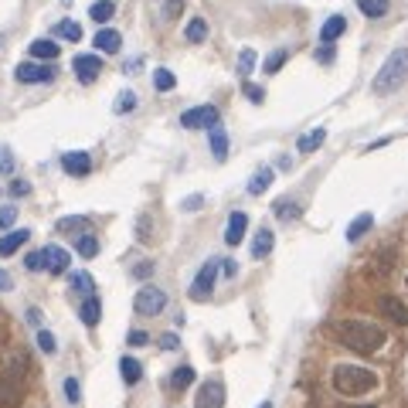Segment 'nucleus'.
<instances>
[{
  "mask_svg": "<svg viewBox=\"0 0 408 408\" xmlns=\"http://www.w3.org/2000/svg\"><path fill=\"white\" fill-rule=\"evenodd\" d=\"M272 245H276V235H272V228H259L252 238V259H266V255L272 252Z\"/></svg>",
  "mask_w": 408,
  "mask_h": 408,
  "instance_id": "nucleus-20",
  "label": "nucleus"
},
{
  "mask_svg": "<svg viewBox=\"0 0 408 408\" xmlns=\"http://www.w3.org/2000/svg\"><path fill=\"white\" fill-rule=\"evenodd\" d=\"M38 347L44 350V354H55V337L48 330H38Z\"/></svg>",
  "mask_w": 408,
  "mask_h": 408,
  "instance_id": "nucleus-45",
  "label": "nucleus"
},
{
  "mask_svg": "<svg viewBox=\"0 0 408 408\" xmlns=\"http://www.w3.org/2000/svg\"><path fill=\"white\" fill-rule=\"evenodd\" d=\"M191 381H194V368H177L174 374H171V388L174 391L191 388Z\"/></svg>",
  "mask_w": 408,
  "mask_h": 408,
  "instance_id": "nucleus-31",
  "label": "nucleus"
},
{
  "mask_svg": "<svg viewBox=\"0 0 408 408\" xmlns=\"http://www.w3.org/2000/svg\"><path fill=\"white\" fill-rule=\"evenodd\" d=\"M24 402V378L4 371L0 374V408H18Z\"/></svg>",
  "mask_w": 408,
  "mask_h": 408,
  "instance_id": "nucleus-6",
  "label": "nucleus"
},
{
  "mask_svg": "<svg viewBox=\"0 0 408 408\" xmlns=\"http://www.w3.org/2000/svg\"><path fill=\"white\" fill-rule=\"evenodd\" d=\"M150 272H154V262H140V266L133 269V276H140V279H147Z\"/></svg>",
  "mask_w": 408,
  "mask_h": 408,
  "instance_id": "nucleus-51",
  "label": "nucleus"
},
{
  "mask_svg": "<svg viewBox=\"0 0 408 408\" xmlns=\"http://www.w3.org/2000/svg\"><path fill=\"white\" fill-rule=\"evenodd\" d=\"M14 78L24 85H35V82H55V68L51 65H38V61H20L14 68Z\"/></svg>",
  "mask_w": 408,
  "mask_h": 408,
  "instance_id": "nucleus-8",
  "label": "nucleus"
},
{
  "mask_svg": "<svg viewBox=\"0 0 408 408\" xmlns=\"http://www.w3.org/2000/svg\"><path fill=\"white\" fill-rule=\"evenodd\" d=\"M211 154H214V160H225V156H228V133L221 130V123L211 126Z\"/></svg>",
  "mask_w": 408,
  "mask_h": 408,
  "instance_id": "nucleus-21",
  "label": "nucleus"
},
{
  "mask_svg": "<svg viewBox=\"0 0 408 408\" xmlns=\"http://www.w3.org/2000/svg\"><path fill=\"white\" fill-rule=\"evenodd\" d=\"M333 58H337V51H333V44H323V48H316V61H320V65H330Z\"/></svg>",
  "mask_w": 408,
  "mask_h": 408,
  "instance_id": "nucleus-46",
  "label": "nucleus"
},
{
  "mask_svg": "<svg viewBox=\"0 0 408 408\" xmlns=\"http://www.w3.org/2000/svg\"><path fill=\"white\" fill-rule=\"evenodd\" d=\"M11 286H14V279H11V276H7V272L0 269V290H11Z\"/></svg>",
  "mask_w": 408,
  "mask_h": 408,
  "instance_id": "nucleus-53",
  "label": "nucleus"
},
{
  "mask_svg": "<svg viewBox=\"0 0 408 408\" xmlns=\"http://www.w3.org/2000/svg\"><path fill=\"white\" fill-rule=\"evenodd\" d=\"M24 266H27L31 272H41V269H44V249H41V252H31V255H27V259H24Z\"/></svg>",
  "mask_w": 408,
  "mask_h": 408,
  "instance_id": "nucleus-44",
  "label": "nucleus"
},
{
  "mask_svg": "<svg viewBox=\"0 0 408 408\" xmlns=\"http://www.w3.org/2000/svg\"><path fill=\"white\" fill-rule=\"evenodd\" d=\"M214 123H218V109L214 106H194V109H187L180 116V126H187V130H211Z\"/></svg>",
  "mask_w": 408,
  "mask_h": 408,
  "instance_id": "nucleus-10",
  "label": "nucleus"
},
{
  "mask_svg": "<svg viewBox=\"0 0 408 408\" xmlns=\"http://www.w3.org/2000/svg\"><path fill=\"white\" fill-rule=\"evenodd\" d=\"M136 109V96L126 89V92H119V99H116V113L119 116H126V113H133Z\"/></svg>",
  "mask_w": 408,
  "mask_h": 408,
  "instance_id": "nucleus-37",
  "label": "nucleus"
},
{
  "mask_svg": "<svg viewBox=\"0 0 408 408\" xmlns=\"http://www.w3.org/2000/svg\"><path fill=\"white\" fill-rule=\"evenodd\" d=\"M113 14H116V0H96V4L89 7V18L99 20V24H106Z\"/></svg>",
  "mask_w": 408,
  "mask_h": 408,
  "instance_id": "nucleus-26",
  "label": "nucleus"
},
{
  "mask_svg": "<svg viewBox=\"0 0 408 408\" xmlns=\"http://www.w3.org/2000/svg\"><path fill=\"white\" fill-rule=\"evenodd\" d=\"M330 385L344 398H361V395L378 388V374L371 368H361V364H337L330 374Z\"/></svg>",
  "mask_w": 408,
  "mask_h": 408,
  "instance_id": "nucleus-2",
  "label": "nucleus"
},
{
  "mask_svg": "<svg viewBox=\"0 0 408 408\" xmlns=\"http://www.w3.org/2000/svg\"><path fill=\"white\" fill-rule=\"evenodd\" d=\"M78 313H82V323H85V327H96L99 316H102V303H99L96 292H89V296L82 299V310Z\"/></svg>",
  "mask_w": 408,
  "mask_h": 408,
  "instance_id": "nucleus-17",
  "label": "nucleus"
},
{
  "mask_svg": "<svg viewBox=\"0 0 408 408\" xmlns=\"http://www.w3.org/2000/svg\"><path fill=\"white\" fill-rule=\"evenodd\" d=\"M378 313L385 320H391V323H398V327H408V303L398 299V296H391V292L378 296Z\"/></svg>",
  "mask_w": 408,
  "mask_h": 408,
  "instance_id": "nucleus-7",
  "label": "nucleus"
},
{
  "mask_svg": "<svg viewBox=\"0 0 408 408\" xmlns=\"http://www.w3.org/2000/svg\"><path fill=\"white\" fill-rule=\"evenodd\" d=\"M96 48H99V51H106V55H116L119 48H123L119 31H113V27H102V31L96 35Z\"/></svg>",
  "mask_w": 408,
  "mask_h": 408,
  "instance_id": "nucleus-19",
  "label": "nucleus"
},
{
  "mask_svg": "<svg viewBox=\"0 0 408 408\" xmlns=\"http://www.w3.org/2000/svg\"><path fill=\"white\" fill-rule=\"evenodd\" d=\"M218 269H221V262L218 259H208L201 269H197L194 283H191V299H208L214 290V279H218Z\"/></svg>",
  "mask_w": 408,
  "mask_h": 408,
  "instance_id": "nucleus-5",
  "label": "nucleus"
},
{
  "mask_svg": "<svg viewBox=\"0 0 408 408\" xmlns=\"http://www.w3.org/2000/svg\"><path fill=\"white\" fill-rule=\"evenodd\" d=\"M245 96L252 99V102H262V99H266V96H262V89H259V85H252V82H245Z\"/></svg>",
  "mask_w": 408,
  "mask_h": 408,
  "instance_id": "nucleus-50",
  "label": "nucleus"
},
{
  "mask_svg": "<svg viewBox=\"0 0 408 408\" xmlns=\"http://www.w3.org/2000/svg\"><path fill=\"white\" fill-rule=\"evenodd\" d=\"M344 27H347V20L340 18V14L327 18V20H323V27H320V41H323V44H333V41L344 35Z\"/></svg>",
  "mask_w": 408,
  "mask_h": 408,
  "instance_id": "nucleus-18",
  "label": "nucleus"
},
{
  "mask_svg": "<svg viewBox=\"0 0 408 408\" xmlns=\"http://www.w3.org/2000/svg\"><path fill=\"white\" fill-rule=\"evenodd\" d=\"M72 292H82V296H89V292L96 290V283H92V276L89 272H72Z\"/></svg>",
  "mask_w": 408,
  "mask_h": 408,
  "instance_id": "nucleus-29",
  "label": "nucleus"
},
{
  "mask_svg": "<svg viewBox=\"0 0 408 408\" xmlns=\"http://www.w3.org/2000/svg\"><path fill=\"white\" fill-rule=\"evenodd\" d=\"M252 68H255V51H252V48H245V51L238 55V75L245 78Z\"/></svg>",
  "mask_w": 408,
  "mask_h": 408,
  "instance_id": "nucleus-38",
  "label": "nucleus"
},
{
  "mask_svg": "<svg viewBox=\"0 0 408 408\" xmlns=\"http://www.w3.org/2000/svg\"><path fill=\"white\" fill-rule=\"evenodd\" d=\"M160 7H163V18H180V11H184V0H163V4H160Z\"/></svg>",
  "mask_w": 408,
  "mask_h": 408,
  "instance_id": "nucleus-41",
  "label": "nucleus"
},
{
  "mask_svg": "<svg viewBox=\"0 0 408 408\" xmlns=\"http://www.w3.org/2000/svg\"><path fill=\"white\" fill-rule=\"evenodd\" d=\"M0 174H4V177H11V174H14V154H11L7 147L0 150Z\"/></svg>",
  "mask_w": 408,
  "mask_h": 408,
  "instance_id": "nucleus-40",
  "label": "nucleus"
},
{
  "mask_svg": "<svg viewBox=\"0 0 408 408\" xmlns=\"http://www.w3.org/2000/svg\"><path fill=\"white\" fill-rule=\"evenodd\" d=\"M269 184H272V171H269V167H262V171L249 180V194H266V187H269Z\"/></svg>",
  "mask_w": 408,
  "mask_h": 408,
  "instance_id": "nucleus-30",
  "label": "nucleus"
},
{
  "mask_svg": "<svg viewBox=\"0 0 408 408\" xmlns=\"http://www.w3.org/2000/svg\"><path fill=\"white\" fill-rule=\"evenodd\" d=\"M357 7H361L364 18H381L388 11V0H357Z\"/></svg>",
  "mask_w": 408,
  "mask_h": 408,
  "instance_id": "nucleus-32",
  "label": "nucleus"
},
{
  "mask_svg": "<svg viewBox=\"0 0 408 408\" xmlns=\"http://www.w3.org/2000/svg\"><path fill=\"white\" fill-rule=\"evenodd\" d=\"M27 191H31V184H27V180H14V184H11V194H14V197H24Z\"/></svg>",
  "mask_w": 408,
  "mask_h": 408,
  "instance_id": "nucleus-48",
  "label": "nucleus"
},
{
  "mask_svg": "<svg viewBox=\"0 0 408 408\" xmlns=\"http://www.w3.org/2000/svg\"><path fill=\"white\" fill-rule=\"evenodd\" d=\"M286 58H290V51H272L269 58H266V65H262V68H266L269 75H276V72H279V68L286 65Z\"/></svg>",
  "mask_w": 408,
  "mask_h": 408,
  "instance_id": "nucleus-36",
  "label": "nucleus"
},
{
  "mask_svg": "<svg viewBox=\"0 0 408 408\" xmlns=\"http://www.w3.org/2000/svg\"><path fill=\"white\" fill-rule=\"evenodd\" d=\"M405 286H408V276H405Z\"/></svg>",
  "mask_w": 408,
  "mask_h": 408,
  "instance_id": "nucleus-56",
  "label": "nucleus"
},
{
  "mask_svg": "<svg viewBox=\"0 0 408 408\" xmlns=\"http://www.w3.org/2000/svg\"><path fill=\"white\" fill-rule=\"evenodd\" d=\"M14 221H18V208H14V204H4V208H0V232H7Z\"/></svg>",
  "mask_w": 408,
  "mask_h": 408,
  "instance_id": "nucleus-39",
  "label": "nucleus"
},
{
  "mask_svg": "<svg viewBox=\"0 0 408 408\" xmlns=\"http://www.w3.org/2000/svg\"><path fill=\"white\" fill-rule=\"evenodd\" d=\"M55 35H61L65 41H82V27H78L75 20H58V24H55Z\"/></svg>",
  "mask_w": 408,
  "mask_h": 408,
  "instance_id": "nucleus-34",
  "label": "nucleus"
},
{
  "mask_svg": "<svg viewBox=\"0 0 408 408\" xmlns=\"http://www.w3.org/2000/svg\"><path fill=\"white\" fill-rule=\"evenodd\" d=\"M72 68H75L78 82H82V85H89V82H96L99 72H102V58H99V55H75Z\"/></svg>",
  "mask_w": 408,
  "mask_h": 408,
  "instance_id": "nucleus-11",
  "label": "nucleus"
},
{
  "mask_svg": "<svg viewBox=\"0 0 408 408\" xmlns=\"http://www.w3.org/2000/svg\"><path fill=\"white\" fill-rule=\"evenodd\" d=\"M163 307H167V292L156 286H143L133 299V310L140 316H156V313H163Z\"/></svg>",
  "mask_w": 408,
  "mask_h": 408,
  "instance_id": "nucleus-4",
  "label": "nucleus"
},
{
  "mask_svg": "<svg viewBox=\"0 0 408 408\" xmlns=\"http://www.w3.org/2000/svg\"><path fill=\"white\" fill-rule=\"evenodd\" d=\"M245 228H249V214H245V211H232V214H228V228H225V242H228V245H242Z\"/></svg>",
  "mask_w": 408,
  "mask_h": 408,
  "instance_id": "nucleus-13",
  "label": "nucleus"
},
{
  "mask_svg": "<svg viewBox=\"0 0 408 408\" xmlns=\"http://www.w3.org/2000/svg\"><path fill=\"white\" fill-rule=\"evenodd\" d=\"M68 262H72V255L65 252L61 245H48V249H44V269L48 272L61 276V272H68Z\"/></svg>",
  "mask_w": 408,
  "mask_h": 408,
  "instance_id": "nucleus-14",
  "label": "nucleus"
},
{
  "mask_svg": "<svg viewBox=\"0 0 408 408\" xmlns=\"http://www.w3.org/2000/svg\"><path fill=\"white\" fill-rule=\"evenodd\" d=\"M225 405V381H204L201 388H197V398H194V408H221Z\"/></svg>",
  "mask_w": 408,
  "mask_h": 408,
  "instance_id": "nucleus-9",
  "label": "nucleus"
},
{
  "mask_svg": "<svg viewBox=\"0 0 408 408\" xmlns=\"http://www.w3.org/2000/svg\"><path fill=\"white\" fill-rule=\"evenodd\" d=\"M65 398L78 405V398H82V391H78V378H65Z\"/></svg>",
  "mask_w": 408,
  "mask_h": 408,
  "instance_id": "nucleus-42",
  "label": "nucleus"
},
{
  "mask_svg": "<svg viewBox=\"0 0 408 408\" xmlns=\"http://www.w3.org/2000/svg\"><path fill=\"white\" fill-rule=\"evenodd\" d=\"M27 238H31V232H27V228H14V232H7L4 238H0V255H4V259H7V255H14L20 245L27 242Z\"/></svg>",
  "mask_w": 408,
  "mask_h": 408,
  "instance_id": "nucleus-16",
  "label": "nucleus"
},
{
  "mask_svg": "<svg viewBox=\"0 0 408 408\" xmlns=\"http://www.w3.org/2000/svg\"><path fill=\"white\" fill-rule=\"evenodd\" d=\"M85 225H89L85 218H61L58 232H78V228H85Z\"/></svg>",
  "mask_w": 408,
  "mask_h": 408,
  "instance_id": "nucleus-43",
  "label": "nucleus"
},
{
  "mask_svg": "<svg viewBox=\"0 0 408 408\" xmlns=\"http://www.w3.org/2000/svg\"><path fill=\"white\" fill-rule=\"evenodd\" d=\"M58 44L55 41H48V38H38V41H31V48H27V55L35 61H55L58 58Z\"/></svg>",
  "mask_w": 408,
  "mask_h": 408,
  "instance_id": "nucleus-15",
  "label": "nucleus"
},
{
  "mask_svg": "<svg viewBox=\"0 0 408 408\" xmlns=\"http://www.w3.org/2000/svg\"><path fill=\"white\" fill-rule=\"evenodd\" d=\"M184 38L191 41V44H201V41L208 38V20H204V18H191L187 31H184Z\"/></svg>",
  "mask_w": 408,
  "mask_h": 408,
  "instance_id": "nucleus-28",
  "label": "nucleus"
},
{
  "mask_svg": "<svg viewBox=\"0 0 408 408\" xmlns=\"http://www.w3.org/2000/svg\"><path fill=\"white\" fill-rule=\"evenodd\" d=\"M221 269H225V276H228V279H232L235 272H238V266H235L232 259H228V262H221Z\"/></svg>",
  "mask_w": 408,
  "mask_h": 408,
  "instance_id": "nucleus-54",
  "label": "nucleus"
},
{
  "mask_svg": "<svg viewBox=\"0 0 408 408\" xmlns=\"http://www.w3.org/2000/svg\"><path fill=\"white\" fill-rule=\"evenodd\" d=\"M61 171L72 177H85L92 171V156L85 150H68V154H61Z\"/></svg>",
  "mask_w": 408,
  "mask_h": 408,
  "instance_id": "nucleus-12",
  "label": "nucleus"
},
{
  "mask_svg": "<svg viewBox=\"0 0 408 408\" xmlns=\"http://www.w3.org/2000/svg\"><path fill=\"white\" fill-rule=\"evenodd\" d=\"M119 374H123V381H126V385H136V381L143 378V368H140V361H136V357H123V361H119Z\"/></svg>",
  "mask_w": 408,
  "mask_h": 408,
  "instance_id": "nucleus-25",
  "label": "nucleus"
},
{
  "mask_svg": "<svg viewBox=\"0 0 408 408\" xmlns=\"http://www.w3.org/2000/svg\"><path fill=\"white\" fill-rule=\"evenodd\" d=\"M160 347H163V350H177V347H180V340H177L174 333H163V337H160Z\"/></svg>",
  "mask_w": 408,
  "mask_h": 408,
  "instance_id": "nucleus-49",
  "label": "nucleus"
},
{
  "mask_svg": "<svg viewBox=\"0 0 408 408\" xmlns=\"http://www.w3.org/2000/svg\"><path fill=\"white\" fill-rule=\"evenodd\" d=\"M371 225H374V214H357L354 221H350V228H347V238L350 242H357V238H364V235L371 232Z\"/></svg>",
  "mask_w": 408,
  "mask_h": 408,
  "instance_id": "nucleus-22",
  "label": "nucleus"
},
{
  "mask_svg": "<svg viewBox=\"0 0 408 408\" xmlns=\"http://www.w3.org/2000/svg\"><path fill=\"white\" fill-rule=\"evenodd\" d=\"M405 82H408V48H395L388 58H385L381 72L374 75V92H378V96H391V92H398Z\"/></svg>",
  "mask_w": 408,
  "mask_h": 408,
  "instance_id": "nucleus-3",
  "label": "nucleus"
},
{
  "mask_svg": "<svg viewBox=\"0 0 408 408\" xmlns=\"http://www.w3.org/2000/svg\"><path fill=\"white\" fill-rule=\"evenodd\" d=\"M276 218H283V221H292V218H299V204L296 201H276Z\"/></svg>",
  "mask_w": 408,
  "mask_h": 408,
  "instance_id": "nucleus-35",
  "label": "nucleus"
},
{
  "mask_svg": "<svg viewBox=\"0 0 408 408\" xmlns=\"http://www.w3.org/2000/svg\"><path fill=\"white\" fill-rule=\"evenodd\" d=\"M75 252L82 255V259H96V255H99V238H96V235H78V238H75Z\"/></svg>",
  "mask_w": 408,
  "mask_h": 408,
  "instance_id": "nucleus-27",
  "label": "nucleus"
},
{
  "mask_svg": "<svg viewBox=\"0 0 408 408\" xmlns=\"http://www.w3.org/2000/svg\"><path fill=\"white\" fill-rule=\"evenodd\" d=\"M259 408H272V402H262V405H259Z\"/></svg>",
  "mask_w": 408,
  "mask_h": 408,
  "instance_id": "nucleus-55",
  "label": "nucleus"
},
{
  "mask_svg": "<svg viewBox=\"0 0 408 408\" xmlns=\"http://www.w3.org/2000/svg\"><path fill=\"white\" fill-rule=\"evenodd\" d=\"M201 204H204V197L197 194V197H187V201H184L180 208H184V211H194V208H201Z\"/></svg>",
  "mask_w": 408,
  "mask_h": 408,
  "instance_id": "nucleus-52",
  "label": "nucleus"
},
{
  "mask_svg": "<svg viewBox=\"0 0 408 408\" xmlns=\"http://www.w3.org/2000/svg\"><path fill=\"white\" fill-rule=\"evenodd\" d=\"M154 85H156V92H171V89L177 85L174 72H171V68H156V72H154Z\"/></svg>",
  "mask_w": 408,
  "mask_h": 408,
  "instance_id": "nucleus-33",
  "label": "nucleus"
},
{
  "mask_svg": "<svg viewBox=\"0 0 408 408\" xmlns=\"http://www.w3.org/2000/svg\"><path fill=\"white\" fill-rule=\"evenodd\" d=\"M27 368H31V357H27V350H14V354L7 357V371H11V374H18V378H27Z\"/></svg>",
  "mask_w": 408,
  "mask_h": 408,
  "instance_id": "nucleus-24",
  "label": "nucleus"
},
{
  "mask_svg": "<svg viewBox=\"0 0 408 408\" xmlns=\"http://www.w3.org/2000/svg\"><path fill=\"white\" fill-rule=\"evenodd\" d=\"M327 140V130L320 126V130H313V133H307V136H299V143H296V150L299 154H313V150H320V143Z\"/></svg>",
  "mask_w": 408,
  "mask_h": 408,
  "instance_id": "nucleus-23",
  "label": "nucleus"
},
{
  "mask_svg": "<svg viewBox=\"0 0 408 408\" xmlns=\"http://www.w3.org/2000/svg\"><path fill=\"white\" fill-rule=\"evenodd\" d=\"M333 337L354 354H374L385 347L388 330L378 323H368V320H340V323H333Z\"/></svg>",
  "mask_w": 408,
  "mask_h": 408,
  "instance_id": "nucleus-1",
  "label": "nucleus"
},
{
  "mask_svg": "<svg viewBox=\"0 0 408 408\" xmlns=\"http://www.w3.org/2000/svg\"><path fill=\"white\" fill-rule=\"evenodd\" d=\"M126 340H130V347H143V344L150 340V333H147V330H130Z\"/></svg>",
  "mask_w": 408,
  "mask_h": 408,
  "instance_id": "nucleus-47",
  "label": "nucleus"
}]
</instances>
